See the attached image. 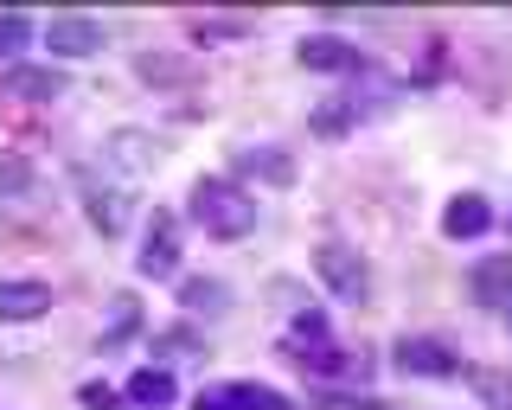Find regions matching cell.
I'll list each match as a JSON object with an SVG mask.
<instances>
[{
  "label": "cell",
  "instance_id": "cell-1",
  "mask_svg": "<svg viewBox=\"0 0 512 410\" xmlns=\"http://www.w3.org/2000/svg\"><path fill=\"white\" fill-rule=\"evenodd\" d=\"M186 205H192V225H199L205 238L237 244V238H250V231H256V199L237 180H199Z\"/></svg>",
  "mask_w": 512,
  "mask_h": 410
},
{
  "label": "cell",
  "instance_id": "cell-2",
  "mask_svg": "<svg viewBox=\"0 0 512 410\" xmlns=\"http://www.w3.org/2000/svg\"><path fill=\"white\" fill-rule=\"evenodd\" d=\"M314 270H320V282H327L340 302H365V295H372V270H365V257L352 244H320Z\"/></svg>",
  "mask_w": 512,
  "mask_h": 410
},
{
  "label": "cell",
  "instance_id": "cell-3",
  "mask_svg": "<svg viewBox=\"0 0 512 410\" xmlns=\"http://www.w3.org/2000/svg\"><path fill=\"white\" fill-rule=\"evenodd\" d=\"M282 353L295 359L301 372H314V378H365V359H352L346 346H333L327 334H288Z\"/></svg>",
  "mask_w": 512,
  "mask_h": 410
},
{
  "label": "cell",
  "instance_id": "cell-4",
  "mask_svg": "<svg viewBox=\"0 0 512 410\" xmlns=\"http://www.w3.org/2000/svg\"><path fill=\"white\" fill-rule=\"evenodd\" d=\"M135 270L148 276V282H167L173 270H180V218H173V212H154L148 218V238H141Z\"/></svg>",
  "mask_w": 512,
  "mask_h": 410
},
{
  "label": "cell",
  "instance_id": "cell-5",
  "mask_svg": "<svg viewBox=\"0 0 512 410\" xmlns=\"http://www.w3.org/2000/svg\"><path fill=\"white\" fill-rule=\"evenodd\" d=\"M192 410H295L276 385H256V378H231V385H205Z\"/></svg>",
  "mask_w": 512,
  "mask_h": 410
},
{
  "label": "cell",
  "instance_id": "cell-6",
  "mask_svg": "<svg viewBox=\"0 0 512 410\" xmlns=\"http://www.w3.org/2000/svg\"><path fill=\"white\" fill-rule=\"evenodd\" d=\"M391 366L404 372V378H455L461 372V353L455 346H442V340H397L391 346Z\"/></svg>",
  "mask_w": 512,
  "mask_h": 410
},
{
  "label": "cell",
  "instance_id": "cell-7",
  "mask_svg": "<svg viewBox=\"0 0 512 410\" xmlns=\"http://www.w3.org/2000/svg\"><path fill=\"white\" fill-rule=\"evenodd\" d=\"M45 45L58 58H90V52H103V20H90V13H52L45 20Z\"/></svg>",
  "mask_w": 512,
  "mask_h": 410
},
{
  "label": "cell",
  "instance_id": "cell-8",
  "mask_svg": "<svg viewBox=\"0 0 512 410\" xmlns=\"http://www.w3.org/2000/svg\"><path fill=\"white\" fill-rule=\"evenodd\" d=\"M64 71L58 65H7V97H20V103H58L64 97Z\"/></svg>",
  "mask_w": 512,
  "mask_h": 410
},
{
  "label": "cell",
  "instance_id": "cell-9",
  "mask_svg": "<svg viewBox=\"0 0 512 410\" xmlns=\"http://www.w3.org/2000/svg\"><path fill=\"white\" fill-rule=\"evenodd\" d=\"M468 295L480 308H512V250L506 257H480L468 270Z\"/></svg>",
  "mask_w": 512,
  "mask_h": 410
},
{
  "label": "cell",
  "instance_id": "cell-10",
  "mask_svg": "<svg viewBox=\"0 0 512 410\" xmlns=\"http://www.w3.org/2000/svg\"><path fill=\"white\" fill-rule=\"evenodd\" d=\"M295 58H301V71H359V65H365L359 45H352V39H333V33L301 39V45H295Z\"/></svg>",
  "mask_w": 512,
  "mask_h": 410
},
{
  "label": "cell",
  "instance_id": "cell-11",
  "mask_svg": "<svg viewBox=\"0 0 512 410\" xmlns=\"http://www.w3.org/2000/svg\"><path fill=\"white\" fill-rule=\"evenodd\" d=\"M493 225V205L480 199V193H461V199H448V212H442V238H480V231Z\"/></svg>",
  "mask_w": 512,
  "mask_h": 410
},
{
  "label": "cell",
  "instance_id": "cell-12",
  "mask_svg": "<svg viewBox=\"0 0 512 410\" xmlns=\"http://www.w3.org/2000/svg\"><path fill=\"white\" fill-rule=\"evenodd\" d=\"M39 314H52L45 282H0V321H39Z\"/></svg>",
  "mask_w": 512,
  "mask_h": 410
},
{
  "label": "cell",
  "instance_id": "cell-13",
  "mask_svg": "<svg viewBox=\"0 0 512 410\" xmlns=\"http://www.w3.org/2000/svg\"><path fill=\"white\" fill-rule=\"evenodd\" d=\"M84 212H90V225L103 231V238H116V231L128 225V199L116 193V186H96V180H84Z\"/></svg>",
  "mask_w": 512,
  "mask_h": 410
},
{
  "label": "cell",
  "instance_id": "cell-14",
  "mask_svg": "<svg viewBox=\"0 0 512 410\" xmlns=\"http://www.w3.org/2000/svg\"><path fill=\"white\" fill-rule=\"evenodd\" d=\"M180 391H173V372L167 366H141L135 378H128V404H141V410H167Z\"/></svg>",
  "mask_w": 512,
  "mask_h": 410
},
{
  "label": "cell",
  "instance_id": "cell-15",
  "mask_svg": "<svg viewBox=\"0 0 512 410\" xmlns=\"http://www.w3.org/2000/svg\"><path fill=\"white\" fill-rule=\"evenodd\" d=\"M237 173H256V180H269V186H288L295 180V161H288L282 148H244L237 154Z\"/></svg>",
  "mask_w": 512,
  "mask_h": 410
},
{
  "label": "cell",
  "instance_id": "cell-16",
  "mask_svg": "<svg viewBox=\"0 0 512 410\" xmlns=\"http://www.w3.org/2000/svg\"><path fill=\"white\" fill-rule=\"evenodd\" d=\"M180 302H186L192 314H224L231 289H224V282H212V276H192V282H180Z\"/></svg>",
  "mask_w": 512,
  "mask_h": 410
},
{
  "label": "cell",
  "instance_id": "cell-17",
  "mask_svg": "<svg viewBox=\"0 0 512 410\" xmlns=\"http://www.w3.org/2000/svg\"><path fill=\"white\" fill-rule=\"evenodd\" d=\"M116 161H122L128 173H148V167L160 161V148H154V141H148V135H135V129H122V135H116Z\"/></svg>",
  "mask_w": 512,
  "mask_h": 410
},
{
  "label": "cell",
  "instance_id": "cell-18",
  "mask_svg": "<svg viewBox=\"0 0 512 410\" xmlns=\"http://www.w3.org/2000/svg\"><path fill=\"white\" fill-rule=\"evenodd\" d=\"M26 186H32V161H26V154H0V193L20 199Z\"/></svg>",
  "mask_w": 512,
  "mask_h": 410
},
{
  "label": "cell",
  "instance_id": "cell-19",
  "mask_svg": "<svg viewBox=\"0 0 512 410\" xmlns=\"http://www.w3.org/2000/svg\"><path fill=\"white\" fill-rule=\"evenodd\" d=\"M352 122H359V103H327V109H314V135H346Z\"/></svg>",
  "mask_w": 512,
  "mask_h": 410
},
{
  "label": "cell",
  "instance_id": "cell-20",
  "mask_svg": "<svg viewBox=\"0 0 512 410\" xmlns=\"http://www.w3.org/2000/svg\"><path fill=\"white\" fill-rule=\"evenodd\" d=\"M148 84H180V77H192V65H173V58H160V52H141V65H135Z\"/></svg>",
  "mask_w": 512,
  "mask_h": 410
},
{
  "label": "cell",
  "instance_id": "cell-21",
  "mask_svg": "<svg viewBox=\"0 0 512 410\" xmlns=\"http://www.w3.org/2000/svg\"><path fill=\"white\" fill-rule=\"evenodd\" d=\"M26 39H32V20H26V13H0V58L26 52Z\"/></svg>",
  "mask_w": 512,
  "mask_h": 410
},
{
  "label": "cell",
  "instance_id": "cell-22",
  "mask_svg": "<svg viewBox=\"0 0 512 410\" xmlns=\"http://www.w3.org/2000/svg\"><path fill=\"white\" fill-rule=\"evenodd\" d=\"M474 391L487 398V410H512V385L500 372H474Z\"/></svg>",
  "mask_w": 512,
  "mask_h": 410
},
{
  "label": "cell",
  "instance_id": "cell-23",
  "mask_svg": "<svg viewBox=\"0 0 512 410\" xmlns=\"http://www.w3.org/2000/svg\"><path fill=\"white\" fill-rule=\"evenodd\" d=\"M135 321H141V314H135V302H116V327L103 334V353H116V346H122L128 334H135Z\"/></svg>",
  "mask_w": 512,
  "mask_h": 410
},
{
  "label": "cell",
  "instance_id": "cell-24",
  "mask_svg": "<svg viewBox=\"0 0 512 410\" xmlns=\"http://www.w3.org/2000/svg\"><path fill=\"white\" fill-rule=\"evenodd\" d=\"M314 410H384L378 398H346V391H320Z\"/></svg>",
  "mask_w": 512,
  "mask_h": 410
},
{
  "label": "cell",
  "instance_id": "cell-25",
  "mask_svg": "<svg viewBox=\"0 0 512 410\" xmlns=\"http://www.w3.org/2000/svg\"><path fill=\"white\" fill-rule=\"evenodd\" d=\"M77 404H84V410H116L122 398H116V391H109V385H103V378H90V385H84V391H77Z\"/></svg>",
  "mask_w": 512,
  "mask_h": 410
},
{
  "label": "cell",
  "instance_id": "cell-26",
  "mask_svg": "<svg viewBox=\"0 0 512 410\" xmlns=\"http://www.w3.org/2000/svg\"><path fill=\"white\" fill-rule=\"evenodd\" d=\"M154 353H199V340H192L186 327H173V334H160V340H154Z\"/></svg>",
  "mask_w": 512,
  "mask_h": 410
},
{
  "label": "cell",
  "instance_id": "cell-27",
  "mask_svg": "<svg viewBox=\"0 0 512 410\" xmlns=\"http://www.w3.org/2000/svg\"><path fill=\"white\" fill-rule=\"evenodd\" d=\"M199 33L205 39H231V33H244V20H199Z\"/></svg>",
  "mask_w": 512,
  "mask_h": 410
},
{
  "label": "cell",
  "instance_id": "cell-28",
  "mask_svg": "<svg viewBox=\"0 0 512 410\" xmlns=\"http://www.w3.org/2000/svg\"><path fill=\"white\" fill-rule=\"evenodd\" d=\"M506 314H512V308H506Z\"/></svg>",
  "mask_w": 512,
  "mask_h": 410
}]
</instances>
